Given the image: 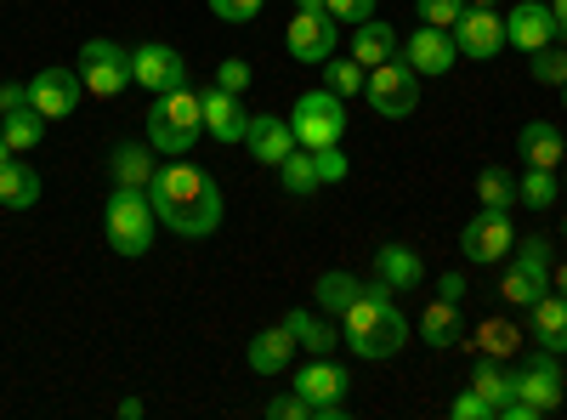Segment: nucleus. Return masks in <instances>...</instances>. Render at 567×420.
<instances>
[{"instance_id": "1", "label": "nucleus", "mask_w": 567, "mask_h": 420, "mask_svg": "<svg viewBox=\"0 0 567 420\" xmlns=\"http://www.w3.org/2000/svg\"><path fill=\"white\" fill-rule=\"evenodd\" d=\"M148 199H154V216L171 233H182V239H210L221 227V188L187 160H171V165L154 171Z\"/></svg>"}, {"instance_id": "2", "label": "nucleus", "mask_w": 567, "mask_h": 420, "mask_svg": "<svg viewBox=\"0 0 567 420\" xmlns=\"http://www.w3.org/2000/svg\"><path fill=\"white\" fill-rule=\"evenodd\" d=\"M341 341L358 352V358H398L409 347V318L392 307V290L374 278V285L358 290V301L341 313Z\"/></svg>"}, {"instance_id": "3", "label": "nucleus", "mask_w": 567, "mask_h": 420, "mask_svg": "<svg viewBox=\"0 0 567 420\" xmlns=\"http://www.w3.org/2000/svg\"><path fill=\"white\" fill-rule=\"evenodd\" d=\"M154 227H159V216H154L148 188H114V194H109V205H103V233H109L114 256H148V250H154Z\"/></svg>"}, {"instance_id": "4", "label": "nucleus", "mask_w": 567, "mask_h": 420, "mask_svg": "<svg viewBox=\"0 0 567 420\" xmlns=\"http://www.w3.org/2000/svg\"><path fill=\"white\" fill-rule=\"evenodd\" d=\"M199 131H205V103H199V91H187V85L165 91L148 109V143L159 154H194Z\"/></svg>"}, {"instance_id": "5", "label": "nucleus", "mask_w": 567, "mask_h": 420, "mask_svg": "<svg viewBox=\"0 0 567 420\" xmlns=\"http://www.w3.org/2000/svg\"><path fill=\"white\" fill-rule=\"evenodd\" d=\"M290 131L301 148H336L347 136V98H336L329 85L307 91V98H296L290 109Z\"/></svg>"}, {"instance_id": "6", "label": "nucleus", "mask_w": 567, "mask_h": 420, "mask_svg": "<svg viewBox=\"0 0 567 420\" xmlns=\"http://www.w3.org/2000/svg\"><path fill=\"white\" fill-rule=\"evenodd\" d=\"M363 98H369V109L381 114V120H409L414 109H420V74L409 69V63H374L369 74H363Z\"/></svg>"}, {"instance_id": "7", "label": "nucleus", "mask_w": 567, "mask_h": 420, "mask_svg": "<svg viewBox=\"0 0 567 420\" xmlns=\"http://www.w3.org/2000/svg\"><path fill=\"white\" fill-rule=\"evenodd\" d=\"M80 80L91 98H120L131 85V52L120 40H85L80 45Z\"/></svg>"}, {"instance_id": "8", "label": "nucleus", "mask_w": 567, "mask_h": 420, "mask_svg": "<svg viewBox=\"0 0 567 420\" xmlns=\"http://www.w3.org/2000/svg\"><path fill=\"white\" fill-rule=\"evenodd\" d=\"M511 245H516V233H511V211H477L465 222L460 233V250L465 262H477V267H494V262H511Z\"/></svg>"}, {"instance_id": "9", "label": "nucleus", "mask_w": 567, "mask_h": 420, "mask_svg": "<svg viewBox=\"0 0 567 420\" xmlns=\"http://www.w3.org/2000/svg\"><path fill=\"white\" fill-rule=\"evenodd\" d=\"M284 45H290V58L296 63H329L336 58V45H341V23L329 18V12H296L290 29H284Z\"/></svg>"}, {"instance_id": "10", "label": "nucleus", "mask_w": 567, "mask_h": 420, "mask_svg": "<svg viewBox=\"0 0 567 420\" xmlns=\"http://www.w3.org/2000/svg\"><path fill=\"white\" fill-rule=\"evenodd\" d=\"M131 85L154 91V98H165V91L187 85V63H182V52H176V45H165V40L136 45V52H131Z\"/></svg>"}, {"instance_id": "11", "label": "nucleus", "mask_w": 567, "mask_h": 420, "mask_svg": "<svg viewBox=\"0 0 567 420\" xmlns=\"http://www.w3.org/2000/svg\"><path fill=\"white\" fill-rule=\"evenodd\" d=\"M80 98H85V80H80V69L52 63V69H40V74L29 80V103H34L45 120H69V114L80 109Z\"/></svg>"}, {"instance_id": "12", "label": "nucleus", "mask_w": 567, "mask_h": 420, "mask_svg": "<svg viewBox=\"0 0 567 420\" xmlns=\"http://www.w3.org/2000/svg\"><path fill=\"white\" fill-rule=\"evenodd\" d=\"M449 34H454V45H460V58L488 63V58L505 52V18H499L494 7H471V12H460Z\"/></svg>"}, {"instance_id": "13", "label": "nucleus", "mask_w": 567, "mask_h": 420, "mask_svg": "<svg viewBox=\"0 0 567 420\" xmlns=\"http://www.w3.org/2000/svg\"><path fill=\"white\" fill-rule=\"evenodd\" d=\"M403 63H409L414 74H449V69L460 63V45H454V34H449V29L420 23V29L403 40Z\"/></svg>"}, {"instance_id": "14", "label": "nucleus", "mask_w": 567, "mask_h": 420, "mask_svg": "<svg viewBox=\"0 0 567 420\" xmlns=\"http://www.w3.org/2000/svg\"><path fill=\"white\" fill-rule=\"evenodd\" d=\"M511 392H516V398H528L539 414L561 409V369H556V352L539 347V358H534L528 369H516V376H511Z\"/></svg>"}, {"instance_id": "15", "label": "nucleus", "mask_w": 567, "mask_h": 420, "mask_svg": "<svg viewBox=\"0 0 567 420\" xmlns=\"http://www.w3.org/2000/svg\"><path fill=\"white\" fill-rule=\"evenodd\" d=\"M556 40V23H550V0H516L511 18H505V45L516 52H539V45Z\"/></svg>"}, {"instance_id": "16", "label": "nucleus", "mask_w": 567, "mask_h": 420, "mask_svg": "<svg viewBox=\"0 0 567 420\" xmlns=\"http://www.w3.org/2000/svg\"><path fill=\"white\" fill-rule=\"evenodd\" d=\"M199 103H205V131L216 136V143L239 148V143H245V131H250V114H245V103L233 98V91H221V85L199 91Z\"/></svg>"}, {"instance_id": "17", "label": "nucleus", "mask_w": 567, "mask_h": 420, "mask_svg": "<svg viewBox=\"0 0 567 420\" xmlns=\"http://www.w3.org/2000/svg\"><path fill=\"white\" fill-rule=\"evenodd\" d=\"M245 148L261 160V165H284V154H296L301 143H296V131H290V120L284 114H250V131H245Z\"/></svg>"}, {"instance_id": "18", "label": "nucleus", "mask_w": 567, "mask_h": 420, "mask_svg": "<svg viewBox=\"0 0 567 420\" xmlns=\"http://www.w3.org/2000/svg\"><path fill=\"white\" fill-rule=\"evenodd\" d=\"M154 154H159L154 143H114L109 148V182L114 188H148L154 171H159Z\"/></svg>"}, {"instance_id": "19", "label": "nucleus", "mask_w": 567, "mask_h": 420, "mask_svg": "<svg viewBox=\"0 0 567 420\" xmlns=\"http://www.w3.org/2000/svg\"><path fill=\"white\" fill-rule=\"evenodd\" d=\"M374 278L398 296V290H420L425 278V262L409 250V245H374Z\"/></svg>"}, {"instance_id": "20", "label": "nucleus", "mask_w": 567, "mask_h": 420, "mask_svg": "<svg viewBox=\"0 0 567 420\" xmlns=\"http://www.w3.org/2000/svg\"><path fill=\"white\" fill-rule=\"evenodd\" d=\"M398 52H403V45H398V29H392L386 18H363V23H352V58H358L363 69L392 63Z\"/></svg>"}, {"instance_id": "21", "label": "nucleus", "mask_w": 567, "mask_h": 420, "mask_svg": "<svg viewBox=\"0 0 567 420\" xmlns=\"http://www.w3.org/2000/svg\"><path fill=\"white\" fill-rule=\"evenodd\" d=\"M516 154H523L528 165H539V171H556L567 160V143H561V131L550 120H528L523 131H516Z\"/></svg>"}, {"instance_id": "22", "label": "nucleus", "mask_w": 567, "mask_h": 420, "mask_svg": "<svg viewBox=\"0 0 567 420\" xmlns=\"http://www.w3.org/2000/svg\"><path fill=\"white\" fill-rule=\"evenodd\" d=\"M347 387H352V376L336 363V358H312L301 376H296V392L301 398H312V403H341L347 398Z\"/></svg>"}, {"instance_id": "23", "label": "nucleus", "mask_w": 567, "mask_h": 420, "mask_svg": "<svg viewBox=\"0 0 567 420\" xmlns=\"http://www.w3.org/2000/svg\"><path fill=\"white\" fill-rule=\"evenodd\" d=\"M420 341L437 347V352L454 347V341H465V313H460L454 301H443V296L425 301V307H420Z\"/></svg>"}, {"instance_id": "24", "label": "nucleus", "mask_w": 567, "mask_h": 420, "mask_svg": "<svg viewBox=\"0 0 567 420\" xmlns=\"http://www.w3.org/2000/svg\"><path fill=\"white\" fill-rule=\"evenodd\" d=\"M528 313H534V330H528V336H534L545 352H567V296H561V290H545Z\"/></svg>"}, {"instance_id": "25", "label": "nucleus", "mask_w": 567, "mask_h": 420, "mask_svg": "<svg viewBox=\"0 0 567 420\" xmlns=\"http://www.w3.org/2000/svg\"><path fill=\"white\" fill-rule=\"evenodd\" d=\"M250 369L256 376H284L290 369V358H296V336L284 330V324H272V330H261V336H250Z\"/></svg>"}, {"instance_id": "26", "label": "nucleus", "mask_w": 567, "mask_h": 420, "mask_svg": "<svg viewBox=\"0 0 567 420\" xmlns=\"http://www.w3.org/2000/svg\"><path fill=\"white\" fill-rule=\"evenodd\" d=\"M284 330L296 336V347H307L312 358H329L341 347V330H336V318H312V313H284Z\"/></svg>"}, {"instance_id": "27", "label": "nucleus", "mask_w": 567, "mask_h": 420, "mask_svg": "<svg viewBox=\"0 0 567 420\" xmlns=\"http://www.w3.org/2000/svg\"><path fill=\"white\" fill-rule=\"evenodd\" d=\"M0 205H7V211H29V205H40V176H34L29 165L7 160V165H0Z\"/></svg>"}, {"instance_id": "28", "label": "nucleus", "mask_w": 567, "mask_h": 420, "mask_svg": "<svg viewBox=\"0 0 567 420\" xmlns=\"http://www.w3.org/2000/svg\"><path fill=\"white\" fill-rule=\"evenodd\" d=\"M545 290H550V273H534V267H523V262H511L505 278H499V296H505L511 307H534Z\"/></svg>"}, {"instance_id": "29", "label": "nucleus", "mask_w": 567, "mask_h": 420, "mask_svg": "<svg viewBox=\"0 0 567 420\" xmlns=\"http://www.w3.org/2000/svg\"><path fill=\"white\" fill-rule=\"evenodd\" d=\"M358 290H363V285H358V278H352V273H341V267H329V273L318 278V285H312V296H318V307H323L329 318H336V324H341V313H347V307L358 301Z\"/></svg>"}, {"instance_id": "30", "label": "nucleus", "mask_w": 567, "mask_h": 420, "mask_svg": "<svg viewBox=\"0 0 567 420\" xmlns=\"http://www.w3.org/2000/svg\"><path fill=\"white\" fill-rule=\"evenodd\" d=\"M278 176H284V194H290V199H312V194L323 188V182H318V165H312V148H296V154H284Z\"/></svg>"}, {"instance_id": "31", "label": "nucleus", "mask_w": 567, "mask_h": 420, "mask_svg": "<svg viewBox=\"0 0 567 420\" xmlns=\"http://www.w3.org/2000/svg\"><path fill=\"white\" fill-rule=\"evenodd\" d=\"M471 392H483L494 403V420H499V403L511 398V369L505 358H477V369H471Z\"/></svg>"}, {"instance_id": "32", "label": "nucleus", "mask_w": 567, "mask_h": 420, "mask_svg": "<svg viewBox=\"0 0 567 420\" xmlns=\"http://www.w3.org/2000/svg\"><path fill=\"white\" fill-rule=\"evenodd\" d=\"M471 341H477V352H483V358H511L516 347H523V330H516L511 318H483Z\"/></svg>"}, {"instance_id": "33", "label": "nucleus", "mask_w": 567, "mask_h": 420, "mask_svg": "<svg viewBox=\"0 0 567 420\" xmlns=\"http://www.w3.org/2000/svg\"><path fill=\"white\" fill-rule=\"evenodd\" d=\"M0 136L12 143V154H29V148H40V136H45V114L40 109H18V114L0 120Z\"/></svg>"}, {"instance_id": "34", "label": "nucleus", "mask_w": 567, "mask_h": 420, "mask_svg": "<svg viewBox=\"0 0 567 420\" xmlns=\"http://www.w3.org/2000/svg\"><path fill=\"white\" fill-rule=\"evenodd\" d=\"M516 205H528V211H550V205H556V171L528 165L523 176H516Z\"/></svg>"}, {"instance_id": "35", "label": "nucleus", "mask_w": 567, "mask_h": 420, "mask_svg": "<svg viewBox=\"0 0 567 420\" xmlns=\"http://www.w3.org/2000/svg\"><path fill=\"white\" fill-rule=\"evenodd\" d=\"M477 199H483L488 211H511V205H516V176H511L505 165H483V176H477Z\"/></svg>"}, {"instance_id": "36", "label": "nucleus", "mask_w": 567, "mask_h": 420, "mask_svg": "<svg viewBox=\"0 0 567 420\" xmlns=\"http://www.w3.org/2000/svg\"><path fill=\"white\" fill-rule=\"evenodd\" d=\"M363 74H369V69H363L358 58H329V63H323V85L336 91V98H358Z\"/></svg>"}, {"instance_id": "37", "label": "nucleus", "mask_w": 567, "mask_h": 420, "mask_svg": "<svg viewBox=\"0 0 567 420\" xmlns=\"http://www.w3.org/2000/svg\"><path fill=\"white\" fill-rule=\"evenodd\" d=\"M528 58H534L528 74L539 85H567V52H561V45H539V52H528Z\"/></svg>"}, {"instance_id": "38", "label": "nucleus", "mask_w": 567, "mask_h": 420, "mask_svg": "<svg viewBox=\"0 0 567 420\" xmlns=\"http://www.w3.org/2000/svg\"><path fill=\"white\" fill-rule=\"evenodd\" d=\"M511 262H523V267H534V273H550L556 262H550V239L545 233H523V239L511 245Z\"/></svg>"}, {"instance_id": "39", "label": "nucleus", "mask_w": 567, "mask_h": 420, "mask_svg": "<svg viewBox=\"0 0 567 420\" xmlns=\"http://www.w3.org/2000/svg\"><path fill=\"white\" fill-rule=\"evenodd\" d=\"M414 12H420V23H432V29H454V18L465 12V0H414Z\"/></svg>"}, {"instance_id": "40", "label": "nucleus", "mask_w": 567, "mask_h": 420, "mask_svg": "<svg viewBox=\"0 0 567 420\" xmlns=\"http://www.w3.org/2000/svg\"><path fill=\"white\" fill-rule=\"evenodd\" d=\"M216 85L233 91V98H245V91H250V63L245 58H221L216 63Z\"/></svg>"}, {"instance_id": "41", "label": "nucleus", "mask_w": 567, "mask_h": 420, "mask_svg": "<svg viewBox=\"0 0 567 420\" xmlns=\"http://www.w3.org/2000/svg\"><path fill=\"white\" fill-rule=\"evenodd\" d=\"M312 165H318V182H347V176H352L341 143H336V148H312Z\"/></svg>"}, {"instance_id": "42", "label": "nucleus", "mask_w": 567, "mask_h": 420, "mask_svg": "<svg viewBox=\"0 0 567 420\" xmlns=\"http://www.w3.org/2000/svg\"><path fill=\"white\" fill-rule=\"evenodd\" d=\"M267 414H272V420H312V398H301V392H278V398L267 403Z\"/></svg>"}, {"instance_id": "43", "label": "nucleus", "mask_w": 567, "mask_h": 420, "mask_svg": "<svg viewBox=\"0 0 567 420\" xmlns=\"http://www.w3.org/2000/svg\"><path fill=\"white\" fill-rule=\"evenodd\" d=\"M454 420H494V403H488L483 392H471V387H465V392L454 398Z\"/></svg>"}, {"instance_id": "44", "label": "nucleus", "mask_w": 567, "mask_h": 420, "mask_svg": "<svg viewBox=\"0 0 567 420\" xmlns=\"http://www.w3.org/2000/svg\"><path fill=\"white\" fill-rule=\"evenodd\" d=\"M210 12H216L221 23H250V18L261 12V0H210Z\"/></svg>"}, {"instance_id": "45", "label": "nucleus", "mask_w": 567, "mask_h": 420, "mask_svg": "<svg viewBox=\"0 0 567 420\" xmlns=\"http://www.w3.org/2000/svg\"><path fill=\"white\" fill-rule=\"evenodd\" d=\"M18 109H34L29 103V80H7V85H0V120L18 114Z\"/></svg>"}, {"instance_id": "46", "label": "nucleus", "mask_w": 567, "mask_h": 420, "mask_svg": "<svg viewBox=\"0 0 567 420\" xmlns=\"http://www.w3.org/2000/svg\"><path fill=\"white\" fill-rule=\"evenodd\" d=\"M329 18L336 23H363V18H374V0H329Z\"/></svg>"}, {"instance_id": "47", "label": "nucleus", "mask_w": 567, "mask_h": 420, "mask_svg": "<svg viewBox=\"0 0 567 420\" xmlns=\"http://www.w3.org/2000/svg\"><path fill=\"white\" fill-rule=\"evenodd\" d=\"M437 296L460 307V301H465V278H460V273H443V278H437Z\"/></svg>"}, {"instance_id": "48", "label": "nucleus", "mask_w": 567, "mask_h": 420, "mask_svg": "<svg viewBox=\"0 0 567 420\" xmlns=\"http://www.w3.org/2000/svg\"><path fill=\"white\" fill-rule=\"evenodd\" d=\"M550 23H556V40H567V0H550Z\"/></svg>"}, {"instance_id": "49", "label": "nucleus", "mask_w": 567, "mask_h": 420, "mask_svg": "<svg viewBox=\"0 0 567 420\" xmlns=\"http://www.w3.org/2000/svg\"><path fill=\"white\" fill-rule=\"evenodd\" d=\"M142 414H148V403H142V398H125L120 403V420H142Z\"/></svg>"}, {"instance_id": "50", "label": "nucleus", "mask_w": 567, "mask_h": 420, "mask_svg": "<svg viewBox=\"0 0 567 420\" xmlns=\"http://www.w3.org/2000/svg\"><path fill=\"white\" fill-rule=\"evenodd\" d=\"M550 290H561V296H567V262H561V267H550Z\"/></svg>"}, {"instance_id": "51", "label": "nucleus", "mask_w": 567, "mask_h": 420, "mask_svg": "<svg viewBox=\"0 0 567 420\" xmlns=\"http://www.w3.org/2000/svg\"><path fill=\"white\" fill-rule=\"evenodd\" d=\"M296 12H329V0H296Z\"/></svg>"}, {"instance_id": "52", "label": "nucleus", "mask_w": 567, "mask_h": 420, "mask_svg": "<svg viewBox=\"0 0 567 420\" xmlns=\"http://www.w3.org/2000/svg\"><path fill=\"white\" fill-rule=\"evenodd\" d=\"M12 160V143H7V136H0V165H7Z\"/></svg>"}, {"instance_id": "53", "label": "nucleus", "mask_w": 567, "mask_h": 420, "mask_svg": "<svg viewBox=\"0 0 567 420\" xmlns=\"http://www.w3.org/2000/svg\"><path fill=\"white\" fill-rule=\"evenodd\" d=\"M465 7H499V0H465Z\"/></svg>"}, {"instance_id": "54", "label": "nucleus", "mask_w": 567, "mask_h": 420, "mask_svg": "<svg viewBox=\"0 0 567 420\" xmlns=\"http://www.w3.org/2000/svg\"><path fill=\"white\" fill-rule=\"evenodd\" d=\"M561 109H567V85H561Z\"/></svg>"}, {"instance_id": "55", "label": "nucleus", "mask_w": 567, "mask_h": 420, "mask_svg": "<svg viewBox=\"0 0 567 420\" xmlns=\"http://www.w3.org/2000/svg\"><path fill=\"white\" fill-rule=\"evenodd\" d=\"M561 188H567V171H561Z\"/></svg>"}, {"instance_id": "56", "label": "nucleus", "mask_w": 567, "mask_h": 420, "mask_svg": "<svg viewBox=\"0 0 567 420\" xmlns=\"http://www.w3.org/2000/svg\"><path fill=\"white\" fill-rule=\"evenodd\" d=\"M561 233H567V222H561Z\"/></svg>"}]
</instances>
